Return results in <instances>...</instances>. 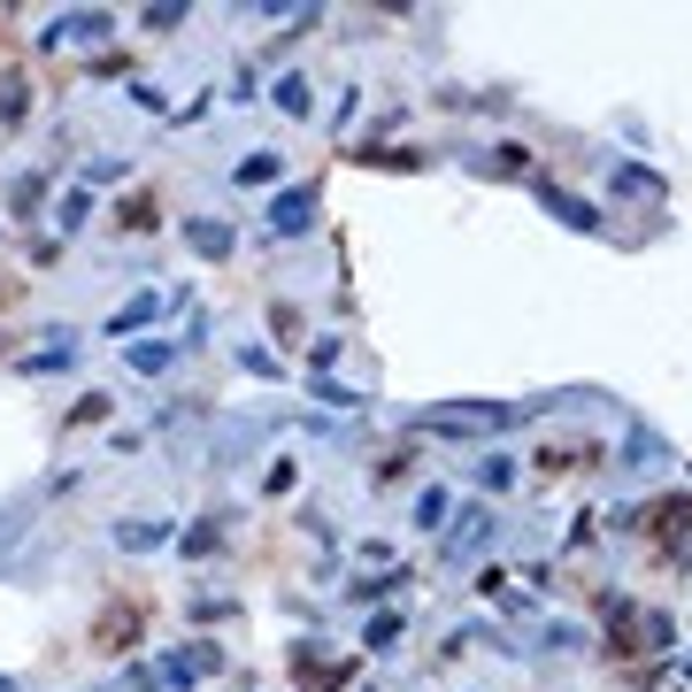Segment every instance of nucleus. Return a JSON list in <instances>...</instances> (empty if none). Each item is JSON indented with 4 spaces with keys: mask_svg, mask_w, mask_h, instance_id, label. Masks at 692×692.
<instances>
[{
    "mask_svg": "<svg viewBox=\"0 0 692 692\" xmlns=\"http://www.w3.org/2000/svg\"><path fill=\"white\" fill-rule=\"evenodd\" d=\"M124 231H147L155 223V192H139V200H124V216H116Z\"/></svg>",
    "mask_w": 692,
    "mask_h": 692,
    "instance_id": "7ed1b4c3",
    "label": "nucleus"
},
{
    "mask_svg": "<svg viewBox=\"0 0 692 692\" xmlns=\"http://www.w3.org/2000/svg\"><path fill=\"white\" fill-rule=\"evenodd\" d=\"M139 623H147V600H108V608L93 616V647H101V654H124V647L139 639Z\"/></svg>",
    "mask_w": 692,
    "mask_h": 692,
    "instance_id": "f257e3e1",
    "label": "nucleus"
},
{
    "mask_svg": "<svg viewBox=\"0 0 692 692\" xmlns=\"http://www.w3.org/2000/svg\"><path fill=\"white\" fill-rule=\"evenodd\" d=\"M685 516H692L685 493H678V501H654V508L639 516V538H670V531H685Z\"/></svg>",
    "mask_w": 692,
    "mask_h": 692,
    "instance_id": "f03ea898",
    "label": "nucleus"
}]
</instances>
